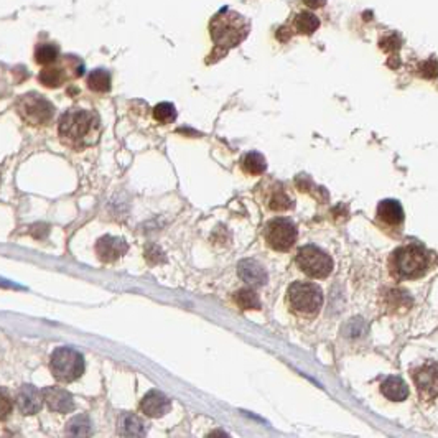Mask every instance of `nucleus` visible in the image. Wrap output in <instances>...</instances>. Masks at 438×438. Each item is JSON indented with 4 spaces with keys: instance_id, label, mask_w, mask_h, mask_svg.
Returning <instances> with one entry per match:
<instances>
[{
    "instance_id": "obj_1",
    "label": "nucleus",
    "mask_w": 438,
    "mask_h": 438,
    "mask_svg": "<svg viewBox=\"0 0 438 438\" xmlns=\"http://www.w3.org/2000/svg\"><path fill=\"white\" fill-rule=\"evenodd\" d=\"M58 133H60V140L70 149H88L99 140V115L92 111L79 109V107L66 111L58 124Z\"/></svg>"
},
{
    "instance_id": "obj_2",
    "label": "nucleus",
    "mask_w": 438,
    "mask_h": 438,
    "mask_svg": "<svg viewBox=\"0 0 438 438\" xmlns=\"http://www.w3.org/2000/svg\"><path fill=\"white\" fill-rule=\"evenodd\" d=\"M209 31H211V38L214 42L213 53L218 51L225 55L227 50L238 47L248 37L249 22L243 15H239L238 12L225 8V10H221L213 17Z\"/></svg>"
},
{
    "instance_id": "obj_3",
    "label": "nucleus",
    "mask_w": 438,
    "mask_h": 438,
    "mask_svg": "<svg viewBox=\"0 0 438 438\" xmlns=\"http://www.w3.org/2000/svg\"><path fill=\"white\" fill-rule=\"evenodd\" d=\"M389 266L397 280L420 279L428 270L430 256H428V250L422 245L409 244L392 252Z\"/></svg>"
},
{
    "instance_id": "obj_4",
    "label": "nucleus",
    "mask_w": 438,
    "mask_h": 438,
    "mask_svg": "<svg viewBox=\"0 0 438 438\" xmlns=\"http://www.w3.org/2000/svg\"><path fill=\"white\" fill-rule=\"evenodd\" d=\"M287 302L295 315L311 318V316L318 315L321 310L323 292L318 285L311 284V282H293L289 287Z\"/></svg>"
},
{
    "instance_id": "obj_5",
    "label": "nucleus",
    "mask_w": 438,
    "mask_h": 438,
    "mask_svg": "<svg viewBox=\"0 0 438 438\" xmlns=\"http://www.w3.org/2000/svg\"><path fill=\"white\" fill-rule=\"evenodd\" d=\"M84 369H86V363H84L83 355L73 348L61 346L53 351L50 357V371L58 382H74L84 374Z\"/></svg>"
},
{
    "instance_id": "obj_6",
    "label": "nucleus",
    "mask_w": 438,
    "mask_h": 438,
    "mask_svg": "<svg viewBox=\"0 0 438 438\" xmlns=\"http://www.w3.org/2000/svg\"><path fill=\"white\" fill-rule=\"evenodd\" d=\"M295 262L303 274L311 279H326L333 270V259L316 245H303Z\"/></svg>"
},
{
    "instance_id": "obj_7",
    "label": "nucleus",
    "mask_w": 438,
    "mask_h": 438,
    "mask_svg": "<svg viewBox=\"0 0 438 438\" xmlns=\"http://www.w3.org/2000/svg\"><path fill=\"white\" fill-rule=\"evenodd\" d=\"M17 113L26 124L30 125H44L53 119L55 109H53L51 102H48L44 97L38 94L30 92L22 96L17 101Z\"/></svg>"
},
{
    "instance_id": "obj_8",
    "label": "nucleus",
    "mask_w": 438,
    "mask_h": 438,
    "mask_svg": "<svg viewBox=\"0 0 438 438\" xmlns=\"http://www.w3.org/2000/svg\"><path fill=\"white\" fill-rule=\"evenodd\" d=\"M297 226L287 218L272 219L270 222H267L266 231H263L266 243L277 252H287L292 249L297 243Z\"/></svg>"
},
{
    "instance_id": "obj_9",
    "label": "nucleus",
    "mask_w": 438,
    "mask_h": 438,
    "mask_svg": "<svg viewBox=\"0 0 438 438\" xmlns=\"http://www.w3.org/2000/svg\"><path fill=\"white\" fill-rule=\"evenodd\" d=\"M412 378L417 384L419 394L423 400L437 399V364L427 363L412 371Z\"/></svg>"
},
{
    "instance_id": "obj_10",
    "label": "nucleus",
    "mask_w": 438,
    "mask_h": 438,
    "mask_svg": "<svg viewBox=\"0 0 438 438\" xmlns=\"http://www.w3.org/2000/svg\"><path fill=\"white\" fill-rule=\"evenodd\" d=\"M129 245L122 238L115 236H104L96 243V256L101 262L113 263L117 262L120 257L127 252Z\"/></svg>"
},
{
    "instance_id": "obj_11",
    "label": "nucleus",
    "mask_w": 438,
    "mask_h": 438,
    "mask_svg": "<svg viewBox=\"0 0 438 438\" xmlns=\"http://www.w3.org/2000/svg\"><path fill=\"white\" fill-rule=\"evenodd\" d=\"M15 405L24 415H35L42 410L43 407V396L42 391L31 384H25L17 391Z\"/></svg>"
},
{
    "instance_id": "obj_12",
    "label": "nucleus",
    "mask_w": 438,
    "mask_h": 438,
    "mask_svg": "<svg viewBox=\"0 0 438 438\" xmlns=\"http://www.w3.org/2000/svg\"><path fill=\"white\" fill-rule=\"evenodd\" d=\"M43 402H47L48 409L56 414H70L74 410L73 396L61 387H47L42 391Z\"/></svg>"
},
{
    "instance_id": "obj_13",
    "label": "nucleus",
    "mask_w": 438,
    "mask_h": 438,
    "mask_svg": "<svg viewBox=\"0 0 438 438\" xmlns=\"http://www.w3.org/2000/svg\"><path fill=\"white\" fill-rule=\"evenodd\" d=\"M170 409H172V400L156 389L147 392L144 399L140 400V412H144L150 419L163 417L165 414L170 412Z\"/></svg>"
},
{
    "instance_id": "obj_14",
    "label": "nucleus",
    "mask_w": 438,
    "mask_h": 438,
    "mask_svg": "<svg viewBox=\"0 0 438 438\" xmlns=\"http://www.w3.org/2000/svg\"><path fill=\"white\" fill-rule=\"evenodd\" d=\"M117 432L124 438H145L149 428L138 415L125 412L117 420Z\"/></svg>"
},
{
    "instance_id": "obj_15",
    "label": "nucleus",
    "mask_w": 438,
    "mask_h": 438,
    "mask_svg": "<svg viewBox=\"0 0 438 438\" xmlns=\"http://www.w3.org/2000/svg\"><path fill=\"white\" fill-rule=\"evenodd\" d=\"M378 219L382 225L397 227L404 222V209L396 200H384L378 204Z\"/></svg>"
},
{
    "instance_id": "obj_16",
    "label": "nucleus",
    "mask_w": 438,
    "mask_h": 438,
    "mask_svg": "<svg viewBox=\"0 0 438 438\" xmlns=\"http://www.w3.org/2000/svg\"><path fill=\"white\" fill-rule=\"evenodd\" d=\"M239 275L245 284L252 285V287H261V285H263L267 282L266 269H263L261 263L256 261H250V259L241 261Z\"/></svg>"
},
{
    "instance_id": "obj_17",
    "label": "nucleus",
    "mask_w": 438,
    "mask_h": 438,
    "mask_svg": "<svg viewBox=\"0 0 438 438\" xmlns=\"http://www.w3.org/2000/svg\"><path fill=\"white\" fill-rule=\"evenodd\" d=\"M381 392L384 397H387L392 402H402L409 396V387L404 382V379L397 378V375H391L386 381L381 384Z\"/></svg>"
},
{
    "instance_id": "obj_18",
    "label": "nucleus",
    "mask_w": 438,
    "mask_h": 438,
    "mask_svg": "<svg viewBox=\"0 0 438 438\" xmlns=\"http://www.w3.org/2000/svg\"><path fill=\"white\" fill-rule=\"evenodd\" d=\"M66 438H91L92 437V423L88 415H76L66 423L65 428Z\"/></svg>"
},
{
    "instance_id": "obj_19",
    "label": "nucleus",
    "mask_w": 438,
    "mask_h": 438,
    "mask_svg": "<svg viewBox=\"0 0 438 438\" xmlns=\"http://www.w3.org/2000/svg\"><path fill=\"white\" fill-rule=\"evenodd\" d=\"M320 26V20L315 13L311 12H298L297 15L293 17V31L302 35H311L318 30Z\"/></svg>"
},
{
    "instance_id": "obj_20",
    "label": "nucleus",
    "mask_w": 438,
    "mask_h": 438,
    "mask_svg": "<svg viewBox=\"0 0 438 438\" xmlns=\"http://www.w3.org/2000/svg\"><path fill=\"white\" fill-rule=\"evenodd\" d=\"M38 81L47 88H60L66 81V73L63 66H44L40 71Z\"/></svg>"
},
{
    "instance_id": "obj_21",
    "label": "nucleus",
    "mask_w": 438,
    "mask_h": 438,
    "mask_svg": "<svg viewBox=\"0 0 438 438\" xmlns=\"http://www.w3.org/2000/svg\"><path fill=\"white\" fill-rule=\"evenodd\" d=\"M241 168L249 175H262L267 170V162L263 155L259 154V152H249L241 160Z\"/></svg>"
},
{
    "instance_id": "obj_22",
    "label": "nucleus",
    "mask_w": 438,
    "mask_h": 438,
    "mask_svg": "<svg viewBox=\"0 0 438 438\" xmlns=\"http://www.w3.org/2000/svg\"><path fill=\"white\" fill-rule=\"evenodd\" d=\"M236 305L241 310H261V300H259V295L254 292L252 289H241L234 293L232 297Z\"/></svg>"
},
{
    "instance_id": "obj_23",
    "label": "nucleus",
    "mask_w": 438,
    "mask_h": 438,
    "mask_svg": "<svg viewBox=\"0 0 438 438\" xmlns=\"http://www.w3.org/2000/svg\"><path fill=\"white\" fill-rule=\"evenodd\" d=\"M88 88L94 92H107L111 89V74L106 70H94L88 76Z\"/></svg>"
},
{
    "instance_id": "obj_24",
    "label": "nucleus",
    "mask_w": 438,
    "mask_h": 438,
    "mask_svg": "<svg viewBox=\"0 0 438 438\" xmlns=\"http://www.w3.org/2000/svg\"><path fill=\"white\" fill-rule=\"evenodd\" d=\"M58 47L51 43H43L35 50V60L43 66H51L58 60Z\"/></svg>"
},
{
    "instance_id": "obj_25",
    "label": "nucleus",
    "mask_w": 438,
    "mask_h": 438,
    "mask_svg": "<svg viewBox=\"0 0 438 438\" xmlns=\"http://www.w3.org/2000/svg\"><path fill=\"white\" fill-rule=\"evenodd\" d=\"M154 119L160 124H172L177 119V109L172 102H160L154 109Z\"/></svg>"
},
{
    "instance_id": "obj_26",
    "label": "nucleus",
    "mask_w": 438,
    "mask_h": 438,
    "mask_svg": "<svg viewBox=\"0 0 438 438\" xmlns=\"http://www.w3.org/2000/svg\"><path fill=\"white\" fill-rule=\"evenodd\" d=\"M292 206H293L292 200H290L289 196L284 193V190L272 191V195L269 198V208L270 209H274V211H284V209H289Z\"/></svg>"
},
{
    "instance_id": "obj_27",
    "label": "nucleus",
    "mask_w": 438,
    "mask_h": 438,
    "mask_svg": "<svg viewBox=\"0 0 438 438\" xmlns=\"http://www.w3.org/2000/svg\"><path fill=\"white\" fill-rule=\"evenodd\" d=\"M13 412V400L6 389L0 387V422L7 420Z\"/></svg>"
},
{
    "instance_id": "obj_28",
    "label": "nucleus",
    "mask_w": 438,
    "mask_h": 438,
    "mask_svg": "<svg viewBox=\"0 0 438 438\" xmlns=\"http://www.w3.org/2000/svg\"><path fill=\"white\" fill-rule=\"evenodd\" d=\"M381 48L386 51H397L400 48L402 44V40L397 33H389L387 37H382L381 40Z\"/></svg>"
},
{
    "instance_id": "obj_29",
    "label": "nucleus",
    "mask_w": 438,
    "mask_h": 438,
    "mask_svg": "<svg viewBox=\"0 0 438 438\" xmlns=\"http://www.w3.org/2000/svg\"><path fill=\"white\" fill-rule=\"evenodd\" d=\"M206 438H231L225 430H213L211 433H208Z\"/></svg>"
}]
</instances>
